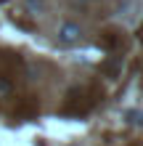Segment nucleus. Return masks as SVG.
Listing matches in <instances>:
<instances>
[{"mask_svg":"<svg viewBox=\"0 0 143 146\" xmlns=\"http://www.w3.org/2000/svg\"><path fill=\"white\" fill-rule=\"evenodd\" d=\"M80 37H82L80 24H74V21H64L61 27H58V42H64V45H74V42H80Z\"/></svg>","mask_w":143,"mask_h":146,"instance_id":"obj_1","label":"nucleus"},{"mask_svg":"<svg viewBox=\"0 0 143 146\" xmlns=\"http://www.w3.org/2000/svg\"><path fill=\"white\" fill-rule=\"evenodd\" d=\"M24 3H27V8H29V11H43V8H45V0H24Z\"/></svg>","mask_w":143,"mask_h":146,"instance_id":"obj_2","label":"nucleus"},{"mask_svg":"<svg viewBox=\"0 0 143 146\" xmlns=\"http://www.w3.org/2000/svg\"><path fill=\"white\" fill-rule=\"evenodd\" d=\"M8 90H11V82H8V80H3V77H0V96H5Z\"/></svg>","mask_w":143,"mask_h":146,"instance_id":"obj_3","label":"nucleus"}]
</instances>
